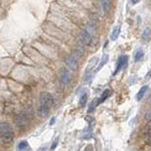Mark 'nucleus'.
Segmentation results:
<instances>
[{"mask_svg":"<svg viewBox=\"0 0 151 151\" xmlns=\"http://www.w3.org/2000/svg\"><path fill=\"white\" fill-rule=\"evenodd\" d=\"M52 104H53V97H52L51 94L46 92L42 93L40 96V105L50 108L52 106Z\"/></svg>","mask_w":151,"mask_h":151,"instance_id":"1","label":"nucleus"},{"mask_svg":"<svg viewBox=\"0 0 151 151\" xmlns=\"http://www.w3.org/2000/svg\"><path fill=\"white\" fill-rule=\"evenodd\" d=\"M27 115L26 112H20L14 117V123L18 127H23L27 124Z\"/></svg>","mask_w":151,"mask_h":151,"instance_id":"2","label":"nucleus"},{"mask_svg":"<svg viewBox=\"0 0 151 151\" xmlns=\"http://www.w3.org/2000/svg\"><path fill=\"white\" fill-rule=\"evenodd\" d=\"M127 56L124 55V56H121L119 59H118L117 60V64H116V70L113 72V76H115L119 71L122 69V68H124L125 66L127 65Z\"/></svg>","mask_w":151,"mask_h":151,"instance_id":"3","label":"nucleus"},{"mask_svg":"<svg viewBox=\"0 0 151 151\" xmlns=\"http://www.w3.org/2000/svg\"><path fill=\"white\" fill-rule=\"evenodd\" d=\"M65 63H66V65H67L71 70L76 71V70L78 69L77 59L75 58V56H74L73 54H72V55H70L69 57H67V58H66V60H65Z\"/></svg>","mask_w":151,"mask_h":151,"instance_id":"4","label":"nucleus"},{"mask_svg":"<svg viewBox=\"0 0 151 151\" xmlns=\"http://www.w3.org/2000/svg\"><path fill=\"white\" fill-rule=\"evenodd\" d=\"M80 41H81V42L83 45H90V42H91L92 41V36L91 34L86 31V30H82L81 32H80Z\"/></svg>","mask_w":151,"mask_h":151,"instance_id":"5","label":"nucleus"},{"mask_svg":"<svg viewBox=\"0 0 151 151\" xmlns=\"http://www.w3.org/2000/svg\"><path fill=\"white\" fill-rule=\"evenodd\" d=\"M97 63H98V59L96 57H93L91 60H89V63L86 67V70H85V74H91L92 71L96 68V66L97 65Z\"/></svg>","mask_w":151,"mask_h":151,"instance_id":"6","label":"nucleus"},{"mask_svg":"<svg viewBox=\"0 0 151 151\" xmlns=\"http://www.w3.org/2000/svg\"><path fill=\"white\" fill-rule=\"evenodd\" d=\"M60 79H61V82L63 84H67L70 79H71V76H70V73L67 69L65 68H63L60 71Z\"/></svg>","mask_w":151,"mask_h":151,"instance_id":"7","label":"nucleus"},{"mask_svg":"<svg viewBox=\"0 0 151 151\" xmlns=\"http://www.w3.org/2000/svg\"><path fill=\"white\" fill-rule=\"evenodd\" d=\"M13 133L12 130L4 132V133H1V141L3 143H11V142L13 140Z\"/></svg>","mask_w":151,"mask_h":151,"instance_id":"8","label":"nucleus"},{"mask_svg":"<svg viewBox=\"0 0 151 151\" xmlns=\"http://www.w3.org/2000/svg\"><path fill=\"white\" fill-rule=\"evenodd\" d=\"M49 107H46V106H42L40 105L39 109H38V115L41 116V117H45L48 115L49 113Z\"/></svg>","mask_w":151,"mask_h":151,"instance_id":"9","label":"nucleus"},{"mask_svg":"<svg viewBox=\"0 0 151 151\" xmlns=\"http://www.w3.org/2000/svg\"><path fill=\"white\" fill-rule=\"evenodd\" d=\"M108 60H109V55H108V54H104V55L102 56L101 60H100V63H99L98 65H96L97 67H96V72H97V71L100 70V69L103 67V66L108 63Z\"/></svg>","mask_w":151,"mask_h":151,"instance_id":"10","label":"nucleus"},{"mask_svg":"<svg viewBox=\"0 0 151 151\" xmlns=\"http://www.w3.org/2000/svg\"><path fill=\"white\" fill-rule=\"evenodd\" d=\"M120 34V26H116L113 27V29L111 31V40L112 41H116L118 36Z\"/></svg>","mask_w":151,"mask_h":151,"instance_id":"11","label":"nucleus"},{"mask_svg":"<svg viewBox=\"0 0 151 151\" xmlns=\"http://www.w3.org/2000/svg\"><path fill=\"white\" fill-rule=\"evenodd\" d=\"M147 89H148V87H147V86H143V87H142V88L139 90V92H138V93H137V96H136L137 100L140 101L141 99L145 96V94L146 91H147Z\"/></svg>","mask_w":151,"mask_h":151,"instance_id":"12","label":"nucleus"},{"mask_svg":"<svg viewBox=\"0 0 151 151\" xmlns=\"http://www.w3.org/2000/svg\"><path fill=\"white\" fill-rule=\"evenodd\" d=\"M11 129H12L11 126H9L8 123H6V122L0 123V133H4V132L9 131Z\"/></svg>","mask_w":151,"mask_h":151,"instance_id":"13","label":"nucleus"},{"mask_svg":"<svg viewBox=\"0 0 151 151\" xmlns=\"http://www.w3.org/2000/svg\"><path fill=\"white\" fill-rule=\"evenodd\" d=\"M144 51L142 48H138L136 50L135 52V54H134V60L135 61H139L141 60L142 59H143V57H144Z\"/></svg>","mask_w":151,"mask_h":151,"instance_id":"14","label":"nucleus"},{"mask_svg":"<svg viewBox=\"0 0 151 151\" xmlns=\"http://www.w3.org/2000/svg\"><path fill=\"white\" fill-rule=\"evenodd\" d=\"M87 99H88V94L87 93L81 94V96H80V99H79V106L80 107H84L85 104L87 103Z\"/></svg>","mask_w":151,"mask_h":151,"instance_id":"15","label":"nucleus"},{"mask_svg":"<svg viewBox=\"0 0 151 151\" xmlns=\"http://www.w3.org/2000/svg\"><path fill=\"white\" fill-rule=\"evenodd\" d=\"M100 2L102 5L103 11L104 12L109 11V8H110V1H109V0H100Z\"/></svg>","mask_w":151,"mask_h":151,"instance_id":"16","label":"nucleus"},{"mask_svg":"<svg viewBox=\"0 0 151 151\" xmlns=\"http://www.w3.org/2000/svg\"><path fill=\"white\" fill-rule=\"evenodd\" d=\"M109 94H110V91H109V90H105V91L103 92V93L101 94V97L99 98V103L105 101L107 97L109 96Z\"/></svg>","mask_w":151,"mask_h":151,"instance_id":"17","label":"nucleus"},{"mask_svg":"<svg viewBox=\"0 0 151 151\" xmlns=\"http://www.w3.org/2000/svg\"><path fill=\"white\" fill-rule=\"evenodd\" d=\"M28 147V144L27 141H22L20 144L18 145V149L19 150H26Z\"/></svg>","mask_w":151,"mask_h":151,"instance_id":"18","label":"nucleus"},{"mask_svg":"<svg viewBox=\"0 0 151 151\" xmlns=\"http://www.w3.org/2000/svg\"><path fill=\"white\" fill-rule=\"evenodd\" d=\"M99 104V99L98 98H96V99H93V101L91 103V105H90V108H89V111H93L94 108H96L97 105Z\"/></svg>","mask_w":151,"mask_h":151,"instance_id":"19","label":"nucleus"},{"mask_svg":"<svg viewBox=\"0 0 151 151\" xmlns=\"http://www.w3.org/2000/svg\"><path fill=\"white\" fill-rule=\"evenodd\" d=\"M148 36H149V28L146 27V28H145V30L143 32V39L145 41H146L148 39Z\"/></svg>","mask_w":151,"mask_h":151,"instance_id":"20","label":"nucleus"},{"mask_svg":"<svg viewBox=\"0 0 151 151\" xmlns=\"http://www.w3.org/2000/svg\"><path fill=\"white\" fill-rule=\"evenodd\" d=\"M58 143H59V139L57 138V139L53 142V144H52V145H51V147H50V150H51V151H53V150L56 148V146H57V145H58Z\"/></svg>","mask_w":151,"mask_h":151,"instance_id":"21","label":"nucleus"},{"mask_svg":"<svg viewBox=\"0 0 151 151\" xmlns=\"http://www.w3.org/2000/svg\"><path fill=\"white\" fill-rule=\"evenodd\" d=\"M84 151H93V147L91 145H87L86 148L84 149Z\"/></svg>","mask_w":151,"mask_h":151,"instance_id":"22","label":"nucleus"},{"mask_svg":"<svg viewBox=\"0 0 151 151\" xmlns=\"http://www.w3.org/2000/svg\"><path fill=\"white\" fill-rule=\"evenodd\" d=\"M139 1H140V0H130V3L131 4H137V3H139Z\"/></svg>","mask_w":151,"mask_h":151,"instance_id":"23","label":"nucleus"},{"mask_svg":"<svg viewBox=\"0 0 151 151\" xmlns=\"http://www.w3.org/2000/svg\"><path fill=\"white\" fill-rule=\"evenodd\" d=\"M145 117L147 118L148 120H150V111H147V113H146V115H145Z\"/></svg>","mask_w":151,"mask_h":151,"instance_id":"24","label":"nucleus"},{"mask_svg":"<svg viewBox=\"0 0 151 151\" xmlns=\"http://www.w3.org/2000/svg\"><path fill=\"white\" fill-rule=\"evenodd\" d=\"M55 123V118L53 117V118H51V121H50V125H53Z\"/></svg>","mask_w":151,"mask_h":151,"instance_id":"25","label":"nucleus"},{"mask_svg":"<svg viewBox=\"0 0 151 151\" xmlns=\"http://www.w3.org/2000/svg\"><path fill=\"white\" fill-rule=\"evenodd\" d=\"M38 151H46V148L45 147H42V148H40Z\"/></svg>","mask_w":151,"mask_h":151,"instance_id":"26","label":"nucleus"}]
</instances>
